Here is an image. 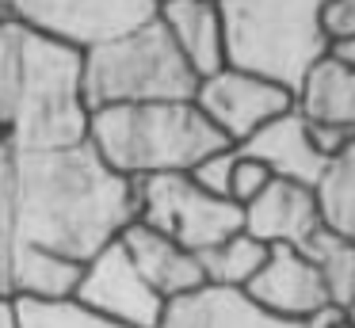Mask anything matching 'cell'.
<instances>
[{
	"label": "cell",
	"instance_id": "6da1fadb",
	"mask_svg": "<svg viewBox=\"0 0 355 328\" xmlns=\"http://www.w3.org/2000/svg\"><path fill=\"white\" fill-rule=\"evenodd\" d=\"M138 221V187L111 172L88 141L12 153L8 256L39 248L88 264Z\"/></svg>",
	"mask_w": 355,
	"mask_h": 328
},
{
	"label": "cell",
	"instance_id": "7a4b0ae2",
	"mask_svg": "<svg viewBox=\"0 0 355 328\" xmlns=\"http://www.w3.org/2000/svg\"><path fill=\"white\" fill-rule=\"evenodd\" d=\"M85 137L80 53L8 15L0 23V149L39 153Z\"/></svg>",
	"mask_w": 355,
	"mask_h": 328
},
{
	"label": "cell",
	"instance_id": "3957f363",
	"mask_svg": "<svg viewBox=\"0 0 355 328\" xmlns=\"http://www.w3.org/2000/svg\"><path fill=\"white\" fill-rule=\"evenodd\" d=\"M88 145L123 180L191 172L202 157L233 149L191 99L180 103H126L88 114Z\"/></svg>",
	"mask_w": 355,
	"mask_h": 328
},
{
	"label": "cell",
	"instance_id": "277c9868",
	"mask_svg": "<svg viewBox=\"0 0 355 328\" xmlns=\"http://www.w3.org/2000/svg\"><path fill=\"white\" fill-rule=\"evenodd\" d=\"M329 4L332 0H222L225 65L294 92L329 53Z\"/></svg>",
	"mask_w": 355,
	"mask_h": 328
},
{
	"label": "cell",
	"instance_id": "5b68a950",
	"mask_svg": "<svg viewBox=\"0 0 355 328\" xmlns=\"http://www.w3.org/2000/svg\"><path fill=\"white\" fill-rule=\"evenodd\" d=\"M199 76L172 46L161 19L80 53V96L88 114L126 103H180L195 99Z\"/></svg>",
	"mask_w": 355,
	"mask_h": 328
},
{
	"label": "cell",
	"instance_id": "8992f818",
	"mask_svg": "<svg viewBox=\"0 0 355 328\" xmlns=\"http://www.w3.org/2000/svg\"><path fill=\"white\" fill-rule=\"evenodd\" d=\"M138 187V221L191 256L222 244L225 236L241 233V206L230 198H214L202 187H195L187 172H164L134 180Z\"/></svg>",
	"mask_w": 355,
	"mask_h": 328
},
{
	"label": "cell",
	"instance_id": "52a82bcc",
	"mask_svg": "<svg viewBox=\"0 0 355 328\" xmlns=\"http://www.w3.org/2000/svg\"><path fill=\"white\" fill-rule=\"evenodd\" d=\"M12 19L77 53L157 19L153 0H12Z\"/></svg>",
	"mask_w": 355,
	"mask_h": 328
},
{
	"label": "cell",
	"instance_id": "ba28073f",
	"mask_svg": "<svg viewBox=\"0 0 355 328\" xmlns=\"http://www.w3.org/2000/svg\"><path fill=\"white\" fill-rule=\"evenodd\" d=\"M191 103L199 107L202 119L237 149V145H245L260 126H268L271 119L291 111L294 92H286L283 84H275V80H263V76H256V73L225 65V69H218V73L202 76Z\"/></svg>",
	"mask_w": 355,
	"mask_h": 328
},
{
	"label": "cell",
	"instance_id": "9c48e42d",
	"mask_svg": "<svg viewBox=\"0 0 355 328\" xmlns=\"http://www.w3.org/2000/svg\"><path fill=\"white\" fill-rule=\"evenodd\" d=\"M73 297L123 328H157L164 313V302L134 271L130 256L123 252L119 241L100 248L80 267V282Z\"/></svg>",
	"mask_w": 355,
	"mask_h": 328
},
{
	"label": "cell",
	"instance_id": "30bf717a",
	"mask_svg": "<svg viewBox=\"0 0 355 328\" xmlns=\"http://www.w3.org/2000/svg\"><path fill=\"white\" fill-rule=\"evenodd\" d=\"M241 229L268 248H306L324 229L313 187L271 180L248 206H241Z\"/></svg>",
	"mask_w": 355,
	"mask_h": 328
},
{
	"label": "cell",
	"instance_id": "8fae6325",
	"mask_svg": "<svg viewBox=\"0 0 355 328\" xmlns=\"http://www.w3.org/2000/svg\"><path fill=\"white\" fill-rule=\"evenodd\" d=\"M245 294L271 317L298 320V325L309 320L317 309L332 305L321 271L302 248H268V259L245 286Z\"/></svg>",
	"mask_w": 355,
	"mask_h": 328
},
{
	"label": "cell",
	"instance_id": "7c38bea8",
	"mask_svg": "<svg viewBox=\"0 0 355 328\" xmlns=\"http://www.w3.org/2000/svg\"><path fill=\"white\" fill-rule=\"evenodd\" d=\"M119 244L130 256L134 271L146 279V286L161 297L164 305L176 302V297L191 294V290L207 286L202 282V267L199 256H191L187 248H180L176 241H168L164 233L141 225V221H130V225L119 233Z\"/></svg>",
	"mask_w": 355,
	"mask_h": 328
},
{
	"label": "cell",
	"instance_id": "4fadbf2b",
	"mask_svg": "<svg viewBox=\"0 0 355 328\" xmlns=\"http://www.w3.org/2000/svg\"><path fill=\"white\" fill-rule=\"evenodd\" d=\"M237 149L245 157L260 160L275 180H291V183H302V187H317L324 164H329L317 153L313 137H309V122L294 107L286 114H279V119H271L268 126H260Z\"/></svg>",
	"mask_w": 355,
	"mask_h": 328
},
{
	"label": "cell",
	"instance_id": "5bb4252c",
	"mask_svg": "<svg viewBox=\"0 0 355 328\" xmlns=\"http://www.w3.org/2000/svg\"><path fill=\"white\" fill-rule=\"evenodd\" d=\"M157 328H306V325L271 317L245 290L199 286L164 305Z\"/></svg>",
	"mask_w": 355,
	"mask_h": 328
},
{
	"label": "cell",
	"instance_id": "9a60e30c",
	"mask_svg": "<svg viewBox=\"0 0 355 328\" xmlns=\"http://www.w3.org/2000/svg\"><path fill=\"white\" fill-rule=\"evenodd\" d=\"M157 19L199 80L225 69L222 0H176V4L157 8Z\"/></svg>",
	"mask_w": 355,
	"mask_h": 328
},
{
	"label": "cell",
	"instance_id": "2e32d148",
	"mask_svg": "<svg viewBox=\"0 0 355 328\" xmlns=\"http://www.w3.org/2000/svg\"><path fill=\"white\" fill-rule=\"evenodd\" d=\"M294 111L313 126L355 134V69L324 53L294 88Z\"/></svg>",
	"mask_w": 355,
	"mask_h": 328
},
{
	"label": "cell",
	"instance_id": "e0dca14e",
	"mask_svg": "<svg viewBox=\"0 0 355 328\" xmlns=\"http://www.w3.org/2000/svg\"><path fill=\"white\" fill-rule=\"evenodd\" d=\"M77 259L54 256L39 248H16L8 256V297H39V302H58L73 297L80 282Z\"/></svg>",
	"mask_w": 355,
	"mask_h": 328
},
{
	"label": "cell",
	"instance_id": "ac0fdd59",
	"mask_svg": "<svg viewBox=\"0 0 355 328\" xmlns=\"http://www.w3.org/2000/svg\"><path fill=\"white\" fill-rule=\"evenodd\" d=\"M313 195L321 206L324 229L355 241V137L324 164Z\"/></svg>",
	"mask_w": 355,
	"mask_h": 328
},
{
	"label": "cell",
	"instance_id": "d6986e66",
	"mask_svg": "<svg viewBox=\"0 0 355 328\" xmlns=\"http://www.w3.org/2000/svg\"><path fill=\"white\" fill-rule=\"evenodd\" d=\"M268 259V244H260L256 236H248L245 229L233 236H225L222 244L199 252L202 282L207 286H225V290H245L256 279V271Z\"/></svg>",
	"mask_w": 355,
	"mask_h": 328
},
{
	"label": "cell",
	"instance_id": "ffe728a7",
	"mask_svg": "<svg viewBox=\"0 0 355 328\" xmlns=\"http://www.w3.org/2000/svg\"><path fill=\"white\" fill-rule=\"evenodd\" d=\"M302 252H306V256L313 259V267L321 271L329 302L336 305L340 313H355V241L321 229Z\"/></svg>",
	"mask_w": 355,
	"mask_h": 328
},
{
	"label": "cell",
	"instance_id": "44dd1931",
	"mask_svg": "<svg viewBox=\"0 0 355 328\" xmlns=\"http://www.w3.org/2000/svg\"><path fill=\"white\" fill-rule=\"evenodd\" d=\"M12 325L16 328H123L115 320L100 317L77 297H58V302H39V297H12Z\"/></svg>",
	"mask_w": 355,
	"mask_h": 328
},
{
	"label": "cell",
	"instance_id": "7402d4cb",
	"mask_svg": "<svg viewBox=\"0 0 355 328\" xmlns=\"http://www.w3.org/2000/svg\"><path fill=\"white\" fill-rule=\"evenodd\" d=\"M233 160H237V149H218L210 157H202L199 164L191 168V183L202 187L214 198H230V175H233Z\"/></svg>",
	"mask_w": 355,
	"mask_h": 328
},
{
	"label": "cell",
	"instance_id": "603a6c76",
	"mask_svg": "<svg viewBox=\"0 0 355 328\" xmlns=\"http://www.w3.org/2000/svg\"><path fill=\"white\" fill-rule=\"evenodd\" d=\"M271 180H275V175H271L268 168L260 164V160L245 157V153L237 149V160H233V175H230V202L248 206L263 187H268Z\"/></svg>",
	"mask_w": 355,
	"mask_h": 328
},
{
	"label": "cell",
	"instance_id": "cb8c5ba5",
	"mask_svg": "<svg viewBox=\"0 0 355 328\" xmlns=\"http://www.w3.org/2000/svg\"><path fill=\"white\" fill-rule=\"evenodd\" d=\"M8 195H12V149H0V256H8Z\"/></svg>",
	"mask_w": 355,
	"mask_h": 328
},
{
	"label": "cell",
	"instance_id": "d4e9b609",
	"mask_svg": "<svg viewBox=\"0 0 355 328\" xmlns=\"http://www.w3.org/2000/svg\"><path fill=\"white\" fill-rule=\"evenodd\" d=\"M324 31H329V38L355 35V0H332L324 12Z\"/></svg>",
	"mask_w": 355,
	"mask_h": 328
},
{
	"label": "cell",
	"instance_id": "484cf974",
	"mask_svg": "<svg viewBox=\"0 0 355 328\" xmlns=\"http://www.w3.org/2000/svg\"><path fill=\"white\" fill-rule=\"evenodd\" d=\"M309 137H313L317 153H321L324 160H332L347 141H352L355 134H347V130H336V126H313V122H309Z\"/></svg>",
	"mask_w": 355,
	"mask_h": 328
},
{
	"label": "cell",
	"instance_id": "4316f807",
	"mask_svg": "<svg viewBox=\"0 0 355 328\" xmlns=\"http://www.w3.org/2000/svg\"><path fill=\"white\" fill-rule=\"evenodd\" d=\"M329 53L336 61H344V65H352L355 69V35H347V38H332L329 42Z\"/></svg>",
	"mask_w": 355,
	"mask_h": 328
},
{
	"label": "cell",
	"instance_id": "83f0119b",
	"mask_svg": "<svg viewBox=\"0 0 355 328\" xmlns=\"http://www.w3.org/2000/svg\"><path fill=\"white\" fill-rule=\"evenodd\" d=\"M0 328H16L12 325V297L0 294Z\"/></svg>",
	"mask_w": 355,
	"mask_h": 328
},
{
	"label": "cell",
	"instance_id": "f1b7e54d",
	"mask_svg": "<svg viewBox=\"0 0 355 328\" xmlns=\"http://www.w3.org/2000/svg\"><path fill=\"white\" fill-rule=\"evenodd\" d=\"M0 294L8 297V256H0Z\"/></svg>",
	"mask_w": 355,
	"mask_h": 328
},
{
	"label": "cell",
	"instance_id": "f546056e",
	"mask_svg": "<svg viewBox=\"0 0 355 328\" xmlns=\"http://www.w3.org/2000/svg\"><path fill=\"white\" fill-rule=\"evenodd\" d=\"M8 15H12V8H8V0H0V23L8 19Z\"/></svg>",
	"mask_w": 355,
	"mask_h": 328
},
{
	"label": "cell",
	"instance_id": "4dcf8cb0",
	"mask_svg": "<svg viewBox=\"0 0 355 328\" xmlns=\"http://www.w3.org/2000/svg\"><path fill=\"white\" fill-rule=\"evenodd\" d=\"M153 4H157V8H164V4H176V0H153Z\"/></svg>",
	"mask_w": 355,
	"mask_h": 328
},
{
	"label": "cell",
	"instance_id": "1f68e13d",
	"mask_svg": "<svg viewBox=\"0 0 355 328\" xmlns=\"http://www.w3.org/2000/svg\"><path fill=\"white\" fill-rule=\"evenodd\" d=\"M347 328H355V313H347Z\"/></svg>",
	"mask_w": 355,
	"mask_h": 328
},
{
	"label": "cell",
	"instance_id": "d6a6232c",
	"mask_svg": "<svg viewBox=\"0 0 355 328\" xmlns=\"http://www.w3.org/2000/svg\"><path fill=\"white\" fill-rule=\"evenodd\" d=\"M8 8H12V0H8Z\"/></svg>",
	"mask_w": 355,
	"mask_h": 328
},
{
	"label": "cell",
	"instance_id": "836d02e7",
	"mask_svg": "<svg viewBox=\"0 0 355 328\" xmlns=\"http://www.w3.org/2000/svg\"><path fill=\"white\" fill-rule=\"evenodd\" d=\"M344 328H347V325H344Z\"/></svg>",
	"mask_w": 355,
	"mask_h": 328
}]
</instances>
